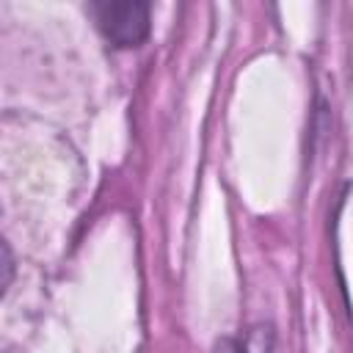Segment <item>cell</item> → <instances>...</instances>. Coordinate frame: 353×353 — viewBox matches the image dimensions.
<instances>
[{
  "label": "cell",
  "mask_w": 353,
  "mask_h": 353,
  "mask_svg": "<svg viewBox=\"0 0 353 353\" xmlns=\"http://www.w3.org/2000/svg\"><path fill=\"white\" fill-rule=\"evenodd\" d=\"M91 14L97 19V28L116 47H135L149 33L146 3H94Z\"/></svg>",
  "instance_id": "cell-1"
},
{
  "label": "cell",
  "mask_w": 353,
  "mask_h": 353,
  "mask_svg": "<svg viewBox=\"0 0 353 353\" xmlns=\"http://www.w3.org/2000/svg\"><path fill=\"white\" fill-rule=\"evenodd\" d=\"M215 353H240V347H237L234 342H229V339H226V342H221V345H218V350H215Z\"/></svg>",
  "instance_id": "cell-2"
}]
</instances>
